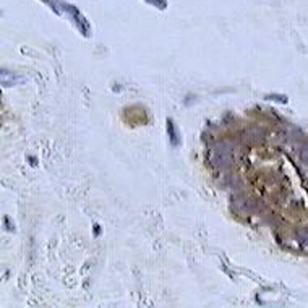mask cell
Listing matches in <instances>:
<instances>
[{"mask_svg":"<svg viewBox=\"0 0 308 308\" xmlns=\"http://www.w3.org/2000/svg\"><path fill=\"white\" fill-rule=\"evenodd\" d=\"M232 149H234V146H232L230 141L217 143V145L214 146V149H213L209 161H211V164L214 167H219V169L230 166V164H232Z\"/></svg>","mask_w":308,"mask_h":308,"instance_id":"cell-1","label":"cell"},{"mask_svg":"<svg viewBox=\"0 0 308 308\" xmlns=\"http://www.w3.org/2000/svg\"><path fill=\"white\" fill-rule=\"evenodd\" d=\"M167 132H169V140L172 145H177L178 143V138H177V133H175V129H174V124H172V120L169 118L167 120Z\"/></svg>","mask_w":308,"mask_h":308,"instance_id":"cell-2","label":"cell"},{"mask_svg":"<svg viewBox=\"0 0 308 308\" xmlns=\"http://www.w3.org/2000/svg\"><path fill=\"white\" fill-rule=\"evenodd\" d=\"M268 99L277 101V102H282V104L287 102V97H285V96H268Z\"/></svg>","mask_w":308,"mask_h":308,"instance_id":"cell-3","label":"cell"},{"mask_svg":"<svg viewBox=\"0 0 308 308\" xmlns=\"http://www.w3.org/2000/svg\"><path fill=\"white\" fill-rule=\"evenodd\" d=\"M148 2H151V4H154L157 7H164V4H161V0H148Z\"/></svg>","mask_w":308,"mask_h":308,"instance_id":"cell-4","label":"cell"},{"mask_svg":"<svg viewBox=\"0 0 308 308\" xmlns=\"http://www.w3.org/2000/svg\"><path fill=\"white\" fill-rule=\"evenodd\" d=\"M303 161L306 162V166H308V148L305 149V153H303Z\"/></svg>","mask_w":308,"mask_h":308,"instance_id":"cell-5","label":"cell"},{"mask_svg":"<svg viewBox=\"0 0 308 308\" xmlns=\"http://www.w3.org/2000/svg\"><path fill=\"white\" fill-rule=\"evenodd\" d=\"M302 238L308 242V230H306V232H302Z\"/></svg>","mask_w":308,"mask_h":308,"instance_id":"cell-6","label":"cell"}]
</instances>
